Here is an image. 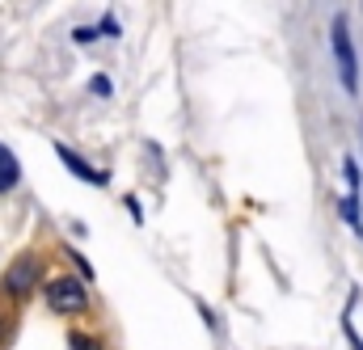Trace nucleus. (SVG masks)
<instances>
[{
    "label": "nucleus",
    "mask_w": 363,
    "mask_h": 350,
    "mask_svg": "<svg viewBox=\"0 0 363 350\" xmlns=\"http://www.w3.org/2000/svg\"><path fill=\"white\" fill-rule=\"evenodd\" d=\"M38 278H43L38 254H21V258H13V262L4 266V274H0V295H4V300H26V295L38 287Z\"/></svg>",
    "instance_id": "nucleus-3"
},
{
    "label": "nucleus",
    "mask_w": 363,
    "mask_h": 350,
    "mask_svg": "<svg viewBox=\"0 0 363 350\" xmlns=\"http://www.w3.org/2000/svg\"><path fill=\"white\" fill-rule=\"evenodd\" d=\"M9 338H13V317H4V312H0V346H4Z\"/></svg>",
    "instance_id": "nucleus-11"
},
{
    "label": "nucleus",
    "mask_w": 363,
    "mask_h": 350,
    "mask_svg": "<svg viewBox=\"0 0 363 350\" xmlns=\"http://www.w3.org/2000/svg\"><path fill=\"white\" fill-rule=\"evenodd\" d=\"M55 157L64 161V169H68V174H77L81 181H89V186H106V174H101V169H93V165H85V157H77L68 144H55Z\"/></svg>",
    "instance_id": "nucleus-4"
},
{
    "label": "nucleus",
    "mask_w": 363,
    "mask_h": 350,
    "mask_svg": "<svg viewBox=\"0 0 363 350\" xmlns=\"http://www.w3.org/2000/svg\"><path fill=\"white\" fill-rule=\"evenodd\" d=\"M347 342H351L355 350H363V342H359V334H355V325H351V321H347Z\"/></svg>",
    "instance_id": "nucleus-13"
},
{
    "label": "nucleus",
    "mask_w": 363,
    "mask_h": 350,
    "mask_svg": "<svg viewBox=\"0 0 363 350\" xmlns=\"http://www.w3.org/2000/svg\"><path fill=\"white\" fill-rule=\"evenodd\" d=\"M17 186H21V161L13 148L0 144V194H13Z\"/></svg>",
    "instance_id": "nucleus-5"
},
{
    "label": "nucleus",
    "mask_w": 363,
    "mask_h": 350,
    "mask_svg": "<svg viewBox=\"0 0 363 350\" xmlns=\"http://www.w3.org/2000/svg\"><path fill=\"white\" fill-rule=\"evenodd\" d=\"M330 47H334V64H338V81L342 89L355 97L359 93V51H355V38H351V26H347V17L338 13L334 21H330Z\"/></svg>",
    "instance_id": "nucleus-1"
},
{
    "label": "nucleus",
    "mask_w": 363,
    "mask_h": 350,
    "mask_svg": "<svg viewBox=\"0 0 363 350\" xmlns=\"http://www.w3.org/2000/svg\"><path fill=\"white\" fill-rule=\"evenodd\" d=\"M342 174H347V186H351V194H359V165H355V157H347Z\"/></svg>",
    "instance_id": "nucleus-8"
},
{
    "label": "nucleus",
    "mask_w": 363,
    "mask_h": 350,
    "mask_svg": "<svg viewBox=\"0 0 363 350\" xmlns=\"http://www.w3.org/2000/svg\"><path fill=\"white\" fill-rule=\"evenodd\" d=\"M118 30H123V26H118V17H114V13H106V17H101V26H97L93 34H106V38H118Z\"/></svg>",
    "instance_id": "nucleus-7"
},
{
    "label": "nucleus",
    "mask_w": 363,
    "mask_h": 350,
    "mask_svg": "<svg viewBox=\"0 0 363 350\" xmlns=\"http://www.w3.org/2000/svg\"><path fill=\"white\" fill-rule=\"evenodd\" d=\"M338 211H342V220H347V224H351V228H355V232L363 237V220H359V194H347Z\"/></svg>",
    "instance_id": "nucleus-6"
},
{
    "label": "nucleus",
    "mask_w": 363,
    "mask_h": 350,
    "mask_svg": "<svg viewBox=\"0 0 363 350\" xmlns=\"http://www.w3.org/2000/svg\"><path fill=\"white\" fill-rule=\"evenodd\" d=\"M72 350H97V342H93L89 334H81V329H72Z\"/></svg>",
    "instance_id": "nucleus-9"
},
{
    "label": "nucleus",
    "mask_w": 363,
    "mask_h": 350,
    "mask_svg": "<svg viewBox=\"0 0 363 350\" xmlns=\"http://www.w3.org/2000/svg\"><path fill=\"white\" fill-rule=\"evenodd\" d=\"M89 89H93V97H110V77H93Z\"/></svg>",
    "instance_id": "nucleus-10"
},
{
    "label": "nucleus",
    "mask_w": 363,
    "mask_h": 350,
    "mask_svg": "<svg viewBox=\"0 0 363 350\" xmlns=\"http://www.w3.org/2000/svg\"><path fill=\"white\" fill-rule=\"evenodd\" d=\"M43 300H47V308L55 317H77V312L89 308V287L77 274H55V278H47V295Z\"/></svg>",
    "instance_id": "nucleus-2"
},
{
    "label": "nucleus",
    "mask_w": 363,
    "mask_h": 350,
    "mask_svg": "<svg viewBox=\"0 0 363 350\" xmlns=\"http://www.w3.org/2000/svg\"><path fill=\"white\" fill-rule=\"evenodd\" d=\"M68 258H72V262L81 266V274H85V278H93V270H89V262H85V258H81V254H77V249H68Z\"/></svg>",
    "instance_id": "nucleus-12"
}]
</instances>
